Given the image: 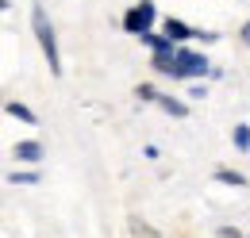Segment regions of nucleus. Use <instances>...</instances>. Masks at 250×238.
Segmentation results:
<instances>
[{
	"instance_id": "4",
	"label": "nucleus",
	"mask_w": 250,
	"mask_h": 238,
	"mask_svg": "<svg viewBox=\"0 0 250 238\" xmlns=\"http://www.w3.org/2000/svg\"><path fill=\"white\" fill-rule=\"evenodd\" d=\"M162 31H166L173 42H185V39H192V35H196V31L188 27L185 20H173V16H166V20H162Z\"/></svg>"
},
{
	"instance_id": "10",
	"label": "nucleus",
	"mask_w": 250,
	"mask_h": 238,
	"mask_svg": "<svg viewBox=\"0 0 250 238\" xmlns=\"http://www.w3.org/2000/svg\"><path fill=\"white\" fill-rule=\"evenodd\" d=\"M235 146L250 150V127H247V123H235Z\"/></svg>"
},
{
	"instance_id": "11",
	"label": "nucleus",
	"mask_w": 250,
	"mask_h": 238,
	"mask_svg": "<svg viewBox=\"0 0 250 238\" xmlns=\"http://www.w3.org/2000/svg\"><path fill=\"white\" fill-rule=\"evenodd\" d=\"M135 92H139V100H162V92H158L154 85H139Z\"/></svg>"
},
{
	"instance_id": "6",
	"label": "nucleus",
	"mask_w": 250,
	"mask_h": 238,
	"mask_svg": "<svg viewBox=\"0 0 250 238\" xmlns=\"http://www.w3.org/2000/svg\"><path fill=\"white\" fill-rule=\"evenodd\" d=\"M143 42H146L154 54H162V50H177V42H173L169 35H154V31H146V35H143Z\"/></svg>"
},
{
	"instance_id": "14",
	"label": "nucleus",
	"mask_w": 250,
	"mask_h": 238,
	"mask_svg": "<svg viewBox=\"0 0 250 238\" xmlns=\"http://www.w3.org/2000/svg\"><path fill=\"white\" fill-rule=\"evenodd\" d=\"M188 96H192V100H204V96H208V89H204V85H192V89H188Z\"/></svg>"
},
{
	"instance_id": "3",
	"label": "nucleus",
	"mask_w": 250,
	"mask_h": 238,
	"mask_svg": "<svg viewBox=\"0 0 250 238\" xmlns=\"http://www.w3.org/2000/svg\"><path fill=\"white\" fill-rule=\"evenodd\" d=\"M204 73H208V58L177 46V77H204Z\"/></svg>"
},
{
	"instance_id": "7",
	"label": "nucleus",
	"mask_w": 250,
	"mask_h": 238,
	"mask_svg": "<svg viewBox=\"0 0 250 238\" xmlns=\"http://www.w3.org/2000/svg\"><path fill=\"white\" fill-rule=\"evenodd\" d=\"M4 112H8L12 119H20V123H39V119H35V112L27 108V104H20V100H12V104H8Z\"/></svg>"
},
{
	"instance_id": "15",
	"label": "nucleus",
	"mask_w": 250,
	"mask_h": 238,
	"mask_svg": "<svg viewBox=\"0 0 250 238\" xmlns=\"http://www.w3.org/2000/svg\"><path fill=\"white\" fill-rule=\"evenodd\" d=\"M243 42H247V46H250V23H247V27H243Z\"/></svg>"
},
{
	"instance_id": "9",
	"label": "nucleus",
	"mask_w": 250,
	"mask_h": 238,
	"mask_svg": "<svg viewBox=\"0 0 250 238\" xmlns=\"http://www.w3.org/2000/svg\"><path fill=\"white\" fill-rule=\"evenodd\" d=\"M216 177L223 180V184H231V188H243V184H247V177H243V173H231V169H219Z\"/></svg>"
},
{
	"instance_id": "13",
	"label": "nucleus",
	"mask_w": 250,
	"mask_h": 238,
	"mask_svg": "<svg viewBox=\"0 0 250 238\" xmlns=\"http://www.w3.org/2000/svg\"><path fill=\"white\" fill-rule=\"evenodd\" d=\"M219 238H243L239 227H219Z\"/></svg>"
},
{
	"instance_id": "5",
	"label": "nucleus",
	"mask_w": 250,
	"mask_h": 238,
	"mask_svg": "<svg viewBox=\"0 0 250 238\" xmlns=\"http://www.w3.org/2000/svg\"><path fill=\"white\" fill-rule=\"evenodd\" d=\"M20 161H39L42 158V146L35 142V139H23V142H16V150H12Z\"/></svg>"
},
{
	"instance_id": "12",
	"label": "nucleus",
	"mask_w": 250,
	"mask_h": 238,
	"mask_svg": "<svg viewBox=\"0 0 250 238\" xmlns=\"http://www.w3.org/2000/svg\"><path fill=\"white\" fill-rule=\"evenodd\" d=\"M8 180H12V184H35L39 177H35V173H12Z\"/></svg>"
},
{
	"instance_id": "1",
	"label": "nucleus",
	"mask_w": 250,
	"mask_h": 238,
	"mask_svg": "<svg viewBox=\"0 0 250 238\" xmlns=\"http://www.w3.org/2000/svg\"><path fill=\"white\" fill-rule=\"evenodd\" d=\"M31 23H35V35H39V46H42L46 61H50V73H62L58 42H54V27H50V20H46V8H42V4H35V8H31Z\"/></svg>"
},
{
	"instance_id": "2",
	"label": "nucleus",
	"mask_w": 250,
	"mask_h": 238,
	"mask_svg": "<svg viewBox=\"0 0 250 238\" xmlns=\"http://www.w3.org/2000/svg\"><path fill=\"white\" fill-rule=\"evenodd\" d=\"M154 20H158L154 0H139V4H135V8L124 16V31H127V35H139V39H143L146 31L154 27Z\"/></svg>"
},
{
	"instance_id": "8",
	"label": "nucleus",
	"mask_w": 250,
	"mask_h": 238,
	"mask_svg": "<svg viewBox=\"0 0 250 238\" xmlns=\"http://www.w3.org/2000/svg\"><path fill=\"white\" fill-rule=\"evenodd\" d=\"M158 104H162V112H169V116H177V119H185V116H188V108L181 104V100H173V96H162Z\"/></svg>"
}]
</instances>
